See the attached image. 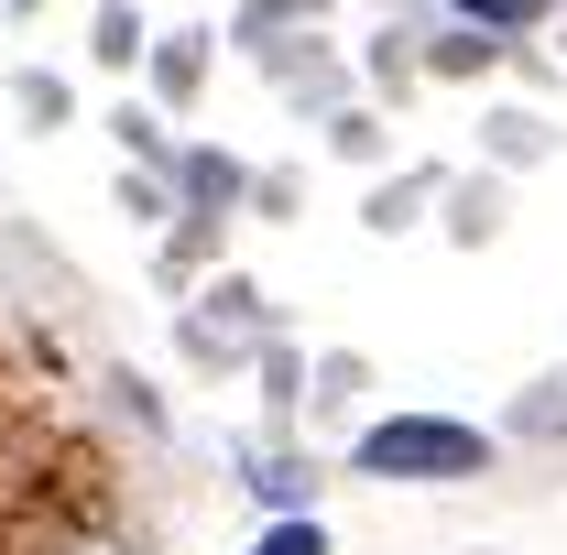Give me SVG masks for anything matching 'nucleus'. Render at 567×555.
Masks as SVG:
<instances>
[{
	"label": "nucleus",
	"instance_id": "nucleus-2",
	"mask_svg": "<svg viewBox=\"0 0 567 555\" xmlns=\"http://www.w3.org/2000/svg\"><path fill=\"white\" fill-rule=\"evenodd\" d=\"M262 555H328V534L317 523H284V534H262Z\"/></svg>",
	"mask_w": 567,
	"mask_h": 555
},
{
	"label": "nucleus",
	"instance_id": "nucleus-1",
	"mask_svg": "<svg viewBox=\"0 0 567 555\" xmlns=\"http://www.w3.org/2000/svg\"><path fill=\"white\" fill-rule=\"evenodd\" d=\"M360 469L371 480H470L481 469V436L447 425V415H393V425L360 436Z\"/></svg>",
	"mask_w": 567,
	"mask_h": 555
},
{
	"label": "nucleus",
	"instance_id": "nucleus-3",
	"mask_svg": "<svg viewBox=\"0 0 567 555\" xmlns=\"http://www.w3.org/2000/svg\"><path fill=\"white\" fill-rule=\"evenodd\" d=\"M458 11H470V22H502V33H513V22H535V0H458Z\"/></svg>",
	"mask_w": 567,
	"mask_h": 555
},
{
	"label": "nucleus",
	"instance_id": "nucleus-4",
	"mask_svg": "<svg viewBox=\"0 0 567 555\" xmlns=\"http://www.w3.org/2000/svg\"><path fill=\"white\" fill-rule=\"evenodd\" d=\"M55 555H132V545H110V534H76V545H55Z\"/></svg>",
	"mask_w": 567,
	"mask_h": 555
}]
</instances>
